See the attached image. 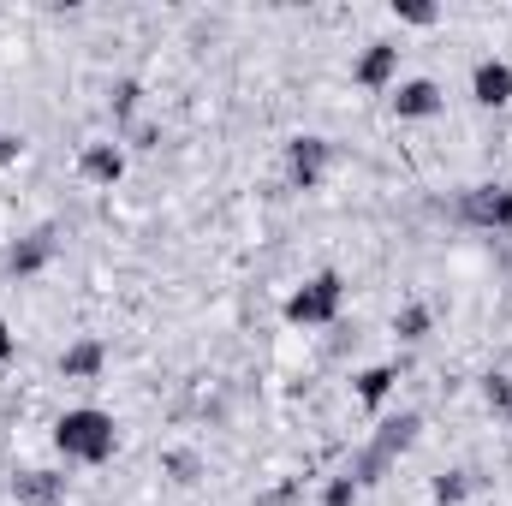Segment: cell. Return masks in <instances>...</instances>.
<instances>
[{
    "label": "cell",
    "mask_w": 512,
    "mask_h": 506,
    "mask_svg": "<svg viewBox=\"0 0 512 506\" xmlns=\"http://www.w3.org/2000/svg\"><path fill=\"white\" fill-rule=\"evenodd\" d=\"M54 447H60V459H72V465H108V459L120 453V423H114V411H102V405H72V411H60V423H54Z\"/></svg>",
    "instance_id": "obj_1"
},
{
    "label": "cell",
    "mask_w": 512,
    "mask_h": 506,
    "mask_svg": "<svg viewBox=\"0 0 512 506\" xmlns=\"http://www.w3.org/2000/svg\"><path fill=\"white\" fill-rule=\"evenodd\" d=\"M340 310H346V274H340V268L310 274V280L292 286L286 304H280V316H286L292 328H328V322H340Z\"/></svg>",
    "instance_id": "obj_2"
},
{
    "label": "cell",
    "mask_w": 512,
    "mask_h": 506,
    "mask_svg": "<svg viewBox=\"0 0 512 506\" xmlns=\"http://www.w3.org/2000/svg\"><path fill=\"white\" fill-rule=\"evenodd\" d=\"M459 221L477 233H507L512 227V185L507 179H477L459 191Z\"/></svg>",
    "instance_id": "obj_3"
},
{
    "label": "cell",
    "mask_w": 512,
    "mask_h": 506,
    "mask_svg": "<svg viewBox=\"0 0 512 506\" xmlns=\"http://www.w3.org/2000/svg\"><path fill=\"white\" fill-rule=\"evenodd\" d=\"M54 256H60V227H54V221H42V227L18 233V239L6 245V262H0V274H6V280H30V274H42Z\"/></svg>",
    "instance_id": "obj_4"
},
{
    "label": "cell",
    "mask_w": 512,
    "mask_h": 506,
    "mask_svg": "<svg viewBox=\"0 0 512 506\" xmlns=\"http://www.w3.org/2000/svg\"><path fill=\"white\" fill-rule=\"evenodd\" d=\"M328 167H334V137L304 131V137L286 143V179H292V191H316L328 179Z\"/></svg>",
    "instance_id": "obj_5"
},
{
    "label": "cell",
    "mask_w": 512,
    "mask_h": 506,
    "mask_svg": "<svg viewBox=\"0 0 512 506\" xmlns=\"http://www.w3.org/2000/svg\"><path fill=\"white\" fill-rule=\"evenodd\" d=\"M352 84H358V90H370V96L393 90V84H399V42H387V36L364 42V54L352 60Z\"/></svg>",
    "instance_id": "obj_6"
},
{
    "label": "cell",
    "mask_w": 512,
    "mask_h": 506,
    "mask_svg": "<svg viewBox=\"0 0 512 506\" xmlns=\"http://www.w3.org/2000/svg\"><path fill=\"white\" fill-rule=\"evenodd\" d=\"M387 102H393L399 120H435V114L447 108V90H441L435 78H399Z\"/></svg>",
    "instance_id": "obj_7"
},
{
    "label": "cell",
    "mask_w": 512,
    "mask_h": 506,
    "mask_svg": "<svg viewBox=\"0 0 512 506\" xmlns=\"http://www.w3.org/2000/svg\"><path fill=\"white\" fill-rule=\"evenodd\" d=\"M78 173H84L90 185H120V179H126V143H120V137H90V143L78 149Z\"/></svg>",
    "instance_id": "obj_8"
},
{
    "label": "cell",
    "mask_w": 512,
    "mask_h": 506,
    "mask_svg": "<svg viewBox=\"0 0 512 506\" xmlns=\"http://www.w3.org/2000/svg\"><path fill=\"white\" fill-rule=\"evenodd\" d=\"M12 501L18 506H66V471H48V465H30L12 477Z\"/></svg>",
    "instance_id": "obj_9"
},
{
    "label": "cell",
    "mask_w": 512,
    "mask_h": 506,
    "mask_svg": "<svg viewBox=\"0 0 512 506\" xmlns=\"http://www.w3.org/2000/svg\"><path fill=\"white\" fill-rule=\"evenodd\" d=\"M417 441H423V411H393V417L376 423V435H370V447L387 453L393 465H399V453H411Z\"/></svg>",
    "instance_id": "obj_10"
},
{
    "label": "cell",
    "mask_w": 512,
    "mask_h": 506,
    "mask_svg": "<svg viewBox=\"0 0 512 506\" xmlns=\"http://www.w3.org/2000/svg\"><path fill=\"white\" fill-rule=\"evenodd\" d=\"M471 102H477V108H507L512 102V66L507 60L489 54V60L471 66Z\"/></svg>",
    "instance_id": "obj_11"
},
{
    "label": "cell",
    "mask_w": 512,
    "mask_h": 506,
    "mask_svg": "<svg viewBox=\"0 0 512 506\" xmlns=\"http://www.w3.org/2000/svg\"><path fill=\"white\" fill-rule=\"evenodd\" d=\"M108 370V346L96 340V334H84V340H72L66 352H60V376L66 381H96Z\"/></svg>",
    "instance_id": "obj_12"
},
{
    "label": "cell",
    "mask_w": 512,
    "mask_h": 506,
    "mask_svg": "<svg viewBox=\"0 0 512 506\" xmlns=\"http://www.w3.org/2000/svg\"><path fill=\"white\" fill-rule=\"evenodd\" d=\"M161 477L179 483V489H197V483L209 477V459H203L197 447H161Z\"/></svg>",
    "instance_id": "obj_13"
},
{
    "label": "cell",
    "mask_w": 512,
    "mask_h": 506,
    "mask_svg": "<svg viewBox=\"0 0 512 506\" xmlns=\"http://www.w3.org/2000/svg\"><path fill=\"white\" fill-rule=\"evenodd\" d=\"M393 387H399V364H364V370L352 376V393H358L364 405H387Z\"/></svg>",
    "instance_id": "obj_14"
},
{
    "label": "cell",
    "mask_w": 512,
    "mask_h": 506,
    "mask_svg": "<svg viewBox=\"0 0 512 506\" xmlns=\"http://www.w3.org/2000/svg\"><path fill=\"white\" fill-rule=\"evenodd\" d=\"M346 477H352L358 489H382L387 477H393V459H387V453H376V447L364 441V447L352 453V465H346Z\"/></svg>",
    "instance_id": "obj_15"
},
{
    "label": "cell",
    "mask_w": 512,
    "mask_h": 506,
    "mask_svg": "<svg viewBox=\"0 0 512 506\" xmlns=\"http://www.w3.org/2000/svg\"><path fill=\"white\" fill-rule=\"evenodd\" d=\"M393 334H399L405 346H423V340L435 334V310H429V304H417V298H411V304H399V310H393Z\"/></svg>",
    "instance_id": "obj_16"
},
{
    "label": "cell",
    "mask_w": 512,
    "mask_h": 506,
    "mask_svg": "<svg viewBox=\"0 0 512 506\" xmlns=\"http://www.w3.org/2000/svg\"><path fill=\"white\" fill-rule=\"evenodd\" d=\"M471 495H477V471H459V465H453V471H441V477L429 483V501H435V506H465Z\"/></svg>",
    "instance_id": "obj_17"
},
{
    "label": "cell",
    "mask_w": 512,
    "mask_h": 506,
    "mask_svg": "<svg viewBox=\"0 0 512 506\" xmlns=\"http://www.w3.org/2000/svg\"><path fill=\"white\" fill-rule=\"evenodd\" d=\"M137 108H143V84H137V78H114V90H108V114H114V131L137 126Z\"/></svg>",
    "instance_id": "obj_18"
},
{
    "label": "cell",
    "mask_w": 512,
    "mask_h": 506,
    "mask_svg": "<svg viewBox=\"0 0 512 506\" xmlns=\"http://www.w3.org/2000/svg\"><path fill=\"white\" fill-rule=\"evenodd\" d=\"M393 18L411 24V30H435L441 24V6H429V0H393Z\"/></svg>",
    "instance_id": "obj_19"
},
{
    "label": "cell",
    "mask_w": 512,
    "mask_h": 506,
    "mask_svg": "<svg viewBox=\"0 0 512 506\" xmlns=\"http://www.w3.org/2000/svg\"><path fill=\"white\" fill-rule=\"evenodd\" d=\"M483 399H489V411H495V417H507V411H512V376H507V370H489V376H483Z\"/></svg>",
    "instance_id": "obj_20"
},
{
    "label": "cell",
    "mask_w": 512,
    "mask_h": 506,
    "mask_svg": "<svg viewBox=\"0 0 512 506\" xmlns=\"http://www.w3.org/2000/svg\"><path fill=\"white\" fill-rule=\"evenodd\" d=\"M358 501H364V489L340 471V477H328V483H322V501H316V506H358Z\"/></svg>",
    "instance_id": "obj_21"
},
{
    "label": "cell",
    "mask_w": 512,
    "mask_h": 506,
    "mask_svg": "<svg viewBox=\"0 0 512 506\" xmlns=\"http://www.w3.org/2000/svg\"><path fill=\"white\" fill-rule=\"evenodd\" d=\"M120 143H126V155L137 149V155H149V149H161V126L155 120H137V126L120 131Z\"/></svg>",
    "instance_id": "obj_22"
},
{
    "label": "cell",
    "mask_w": 512,
    "mask_h": 506,
    "mask_svg": "<svg viewBox=\"0 0 512 506\" xmlns=\"http://www.w3.org/2000/svg\"><path fill=\"white\" fill-rule=\"evenodd\" d=\"M298 501H304V483H298V477H280V483H274V489H262L251 506H298Z\"/></svg>",
    "instance_id": "obj_23"
},
{
    "label": "cell",
    "mask_w": 512,
    "mask_h": 506,
    "mask_svg": "<svg viewBox=\"0 0 512 506\" xmlns=\"http://www.w3.org/2000/svg\"><path fill=\"white\" fill-rule=\"evenodd\" d=\"M24 155V143H18V131H0V167H12Z\"/></svg>",
    "instance_id": "obj_24"
},
{
    "label": "cell",
    "mask_w": 512,
    "mask_h": 506,
    "mask_svg": "<svg viewBox=\"0 0 512 506\" xmlns=\"http://www.w3.org/2000/svg\"><path fill=\"white\" fill-rule=\"evenodd\" d=\"M18 358V334H12V322L0 316V364H12Z\"/></svg>",
    "instance_id": "obj_25"
},
{
    "label": "cell",
    "mask_w": 512,
    "mask_h": 506,
    "mask_svg": "<svg viewBox=\"0 0 512 506\" xmlns=\"http://www.w3.org/2000/svg\"><path fill=\"white\" fill-rule=\"evenodd\" d=\"M501 423H507V435H512V411H507V417H501Z\"/></svg>",
    "instance_id": "obj_26"
}]
</instances>
